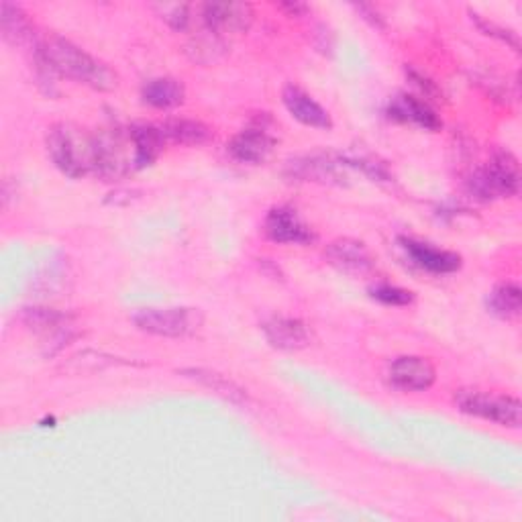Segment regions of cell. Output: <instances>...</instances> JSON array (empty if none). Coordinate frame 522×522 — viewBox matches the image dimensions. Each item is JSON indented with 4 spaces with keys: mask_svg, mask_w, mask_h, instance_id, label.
Listing matches in <instances>:
<instances>
[{
    "mask_svg": "<svg viewBox=\"0 0 522 522\" xmlns=\"http://www.w3.org/2000/svg\"><path fill=\"white\" fill-rule=\"evenodd\" d=\"M35 58L45 76H62L98 92H111L119 86V76L107 64L58 35L37 41Z\"/></svg>",
    "mask_w": 522,
    "mask_h": 522,
    "instance_id": "1",
    "label": "cell"
},
{
    "mask_svg": "<svg viewBox=\"0 0 522 522\" xmlns=\"http://www.w3.org/2000/svg\"><path fill=\"white\" fill-rule=\"evenodd\" d=\"M47 153L54 166L70 176H94L96 168V133L72 123H58L47 131Z\"/></svg>",
    "mask_w": 522,
    "mask_h": 522,
    "instance_id": "2",
    "label": "cell"
},
{
    "mask_svg": "<svg viewBox=\"0 0 522 522\" xmlns=\"http://www.w3.org/2000/svg\"><path fill=\"white\" fill-rule=\"evenodd\" d=\"M467 192L482 202L510 198L520 190V166L514 153L500 149L494 153L488 166L478 168L465 180Z\"/></svg>",
    "mask_w": 522,
    "mask_h": 522,
    "instance_id": "3",
    "label": "cell"
},
{
    "mask_svg": "<svg viewBox=\"0 0 522 522\" xmlns=\"http://www.w3.org/2000/svg\"><path fill=\"white\" fill-rule=\"evenodd\" d=\"M455 404L463 414L476 416V419H484L498 427H506V429L520 427L522 406L520 400L514 396L490 394L476 388H463L455 394Z\"/></svg>",
    "mask_w": 522,
    "mask_h": 522,
    "instance_id": "4",
    "label": "cell"
},
{
    "mask_svg": "<svg viewBox=\"0 0 522 522\" xmlns=\"http://www.w3.org/2000/svg\"><path fill=\"white\" fill-rule=\"evenodd\" d=\"M204 323L198 308H141L133 315V325L155 337L180 339L194 335Z\"/></svg>",
    "mask_w": 522,
    "mask_h": 522,
    "instance_id": "5",
    "label": "cell"
},
{
    "mask_svg": "<svg viewBox=\"0 0 522 522\" xmlns=\"http://www.w3.org/2000/svg\"><path fill=\"white\" fill-rule=\"evenodd\" d=\"M23 323L37 335H41L45 341H49V355L60 351L68 341L76 337L74 331V317L68 312L56 310V308H43L33 306L25 308L23 312Z\"/></svg>",
    "mask_w": 522,
    "mask_h": 522,
    "instance_id": "6",
    "label": "cell"
},
{
    "mask_svg": "<svg viewBox=\"0 0 522 522\" xmlns=\"http://www.w3.org/2000/svg\"><path fill=\"white\" fill-rule=\"evenodd\" d=\"M388 380L402 392H427L437 380V370L427 357L402 355L390 363Z\"/></svg>",
    "mask_w": 522,
    "mask_h": 522,
    "instance_id": "7",
    "label": "cell"
},
{
    "mask_svg": "<svg viewBox=\"0 0 522 522\" xmlns=\"http://www.w3.org/2000/svg\"><path fill=\"white\" fill-rule=\"evenodd\" d=\"M253 7L247 3H206L202 5V21L206 31L215 35H241L253 23Z\"/></svg>",
    "mask_w": 522,
    "mask_h": 522,
    "instance_id": "8",
    "label": "cell"
},
{
    "mask_svg": "<svg viewBox=\"0 0 522 522\" xmlns=\"http://www.w3.org/2000/svg\"><path fill=\"white\" fill-rule=\"evenodd\" d=\"M264 231L270 241L280 245H308L315 241V233L290 206H274L266 217Z\"/></svg>",
    "mask_w": 522,
    "mask_h": 522,
    "instance_id": "9",
    "label": "cell"
},
{
    "mask_svg": "<svg viewBox=\"0 0 522 522\" xmlns=\"http://www.w3.org/2000/svg\"><path fill=\"white\" fill-rule=\"evenodd\" d=\"M325 259L333 268L349 276L370 274L376 266V259L365 243L347 237L329 243L325 249Z\"/></svg>",
    "mask_w": 522,
    "mask_h": 522,
    "instance_id": "10",
    "label": "cell"
},
{
    "mask_svg": "<svg viewBox=\"0 0 522 522\" xmlns=\"http://www.w3.org/2000/svg\"><path fill=\"white\" fill-rule=\"evenodd\" d=\"M398 241L406 251V255L410 257L412 264L429 274L443 276V274H453L461 268V255L455 251L439 249L410 237H400Z\"/></svg>",
    "mask_w": 522,
    "mask_h": 522,
    "instance_id": "11",
    "label": "cell"
},
{
    "mask_svg": "<svg viewBox=\"0 0 522 522\" xmlns=\"http://www.w3.org/2000/svg\"><path fill=\"white\" fill-rule=\"evenodd\" d=\"M282 102H284L286 111L298 123L312 127V129H321V131L333 129V119H331L329 111L300 86L286 84L282 90Z\"/></svg>",
    "mask_w": 522,
    "mask_h": 522,
    "instance_id": "12",
    "label": "cell"
},
{
    "mask_svg": "<svg viewBox=\"0 0 522 522\" xmlns=\"http://www.w3.org/2000/svg\"><path fill=\"white\" fill-rule=\"evenodd\" d=\"M276 139L264 127H249L239 131L227 145L231 158L239 164H264L274 151Z\"/></svg>",
    "mask_w": 522,
    "mask_h": 522,
    "instance_id": "13",
    "label": "cell"
},
{
    "mask_svg": "<svg viewBox=\"0 0 522 522\" xmlns=\"http://www.w3.org/2000/svg\"><path fill=\"white\" fill-rule=\"evenodd\" d=\"M268 343L280 351H300L310 345V329L304 321L294 317H272L261 325Z\"/></svg>",
    "mask_w": 522,
    "mask_h": 522,
    "instance_id": "14",
    "label": "cell"
},
{
    "mask_svg": "<svg viewBox=\"0 0 522 522\" xmlns=\"http://www.w3.org/2000/svg\"><path fill=\"white\" fill-rule=\"evenodd\" d=\"M388 117L400 123H412L427 131H439L443 121L431 109V104L414 94H398L388 107Z\"/></svg>",
    "mask_w": 522,
    "mask_h": 522,
    "instance_id": "15",
    "label": "cell"
},
{
    "mask_svg": "<svg viewBox=\"0 0 522 522\" xmlns=\"http://www.w3.org/2000/svg\"><path fill=\"white\" fill-rule=\"evenodd\" d=\"M133 145H135V158H137V170H143L151 166L155 160L160 158V153L164 151L168 139L158 125H147V123H137L129 127Z\"/></svg>",
    "mask_w": 522,
    "mask_h": 522,
    "instance_id": "16",
    "label": "cell"
},
{
    "mask_svg": "<svg viewBox=\"0 0 522 522\" xmlns=\"http://www.w3.org/2000/svg\"><path fill=\"white\" fill-rule=\"evenodd\" d=\"M141 98L145 104L160 111H170L180 107L186 100V88L176 78H153L143 84Z\"/></svg>",
    "mask_w": 522,
    "mask_h": 522,
    "instance_id": "17",
    "label": "cell"
},
{
    "mask_svg": "<svg viewBox=\"0 0 522 522\" xmlns=\"http://www.w3.org/2000/svg\"><path fill=\"white\" fill-rule=\"evenodd\" d=\"M182 376L198 382L200 386H206L211 388L213 392L221 394L223 398L235 402V404H249V396L247 392L235 384L233 380H229L227 376L219 374V372H213V370H202V368H186L180 372Z\"/></svg>",
    "mask_w": 522,
    "mask_h": 522,
    "instance_id": "18",
    "label": "cell"
},
{
    "mask_svg": "<svg viewBox=\"0 0 522 522\" xmlns=\"http://www.w3.org/2000/svg\"><path fill=\"white\" fill-rule=\"evenodd\" d=\"M488 310L502 321H512L520 317L522 310V290L514 282L498 284L488 296Z\"/></svg>",
    "mask_w": 522,
    "mask_h": 522,
    "instance_id": "19",
    "label": "cell"
},
{
    "mask_svg": "<svg viewBox=\"0 0 522 522\" xmlns=\"http://www.w3.org/2000/svg\"><path fill=\"white\" fill-rule=\"evenodd\" d=\"M160 127L166 139L178 145H202L213 137L211 127H206L202 121L194 119H170Z\"/></svg>",
    "mask_w": 522,
    "mask_h": 522,
    "instance_id": "20",
    "label": "cell"
},
{
    "mask_svg": "<svg viewBox=\"0 0 522 522\" xmlns=\"http://www.w3.org/2000/svg\"><path fill=\"white\" fill-rule=\"evenodd\" d=\"M0 31H3L5 41L13 45H21L33 39L31 23L25 11L19 5H11V3L0 5Z\"/></svg>",
    "mask_w": 522,
    "mask_h": 522,
    "instance_id": "21",
    "label": "cell"
},
{
    "mask_svg": "<svg viewBox=\"0 0 522 522\" xmlns=\"http://www.w3.org/2000/svg\"><path fill=\"white\" fill-rule=\"evenodd\" d=\"M292 176L302 178V180H321V182H331L339 180L341 176L335 170V164L321 160V158H304L296 160L290 164Z\"/></svg>",
    "mask_w": 522,
    "mask_h": 522,
    "instance_id": "22",
    "label": "cell"
},
{
    "mask_svg": "<svg viewBox=\"0 0 522 522\" xmlns=\"http://www.w3.org/2000/svg\"><path fill=\"white\" fill-rule=\"evenodd\" d=\"M225 45L221 41L219 35L206 31V35L202 37H196L192 41V45L188 47V54L194 62H202V64H208V62H215L217 60V54L219 51H223Z\"/></svg>",
    "mask_w": 522,
    "mask_h": 522,
    "instance_id": "23",
    "label": "cell"
},
{
    "mask_svg": "<svg viewBox=\"0 0 522 522\" xmlns=\"http://www.w3.org/2000/svg\"><path fill=\"white\" fill-rule=\"evenodd\" d=\"M155 11L174 31H184L190 25V5L186 3H160L155 5Z\"/></svg>",
    "mask_w": 522,
    "mask_h": 522,
    "instance_id": "24",
    "label": "cell"
},
{
    "mask_svg": "<svg viewBox=\"0 0 522 522\" xmlns=\"http://www.w3.org/2000/svg\"><path fill=\"white\" fill-rule=\"evenodd\" d=\"M370 296L386 306H408L414 302V294L400 286L392 284H376L370 288Z\"/></svg>",
    "mask_w": 522,
    "mask_h": 522,
    "instance_id": "25",
    "label": "cell"
},
{
    "mask_svg": "<svg viewBox=\"0 0 522 522\" xmlns=\"http://www.w3.org/2000/svg\"><path fill=\"white\" fill-rule=\"evenodd\" d=\"M469 15H472V21L478 25V29H480L484 35L494 37V39H498V41L510 45V47L516 51V54H520V41H518V35H516L514 31L504 29V27L496 25L494 21L484 19L482 15H478V13H474V11H469Z\"/></svg>",
    "mask_w": 522,
    "mask_h": 522,
    "instance_id": "26",
    "label": "cell"
},
{
    "mask_svg": "<svg viewBox=\"0 0 522 522\" xmlns=\"http://www.w3.org/2000/svg\"><path fill=\"white\" fill-rule=\"evenodd\" d=\"M74 359V365H76V370H82V368H88V370H100L102 368V363L104 365H117V363H125V365H129V361H119L117 357H111V355H102V353H94V351H84V353H80V355H76V357H72Z\"/></svg>",
    "mask_w": 522,
    "mask_h": 522,
    "instance_id": "27",
    "label": "cell"
},
{
    "mask_svg": "<svg viewBox=\"0 0 522 522\" xmlns=\"http://www.w3.org/2000/svg\"><path fill=\"white\" fill-rule=\"evenodd\" d=\"M406 76H408V80L419 88L421 92H423V96H425V100L427 98H433V100H437L439 96H441V90H439V86L431 80V78H427V76H423L421 72H416L414 68H406Z\"/></svg>",
    "mask_w": 522,
    "mask_h": 522,
    "instance_id": "28",
    "label": "cell"
},
{
    "mask_svg": "<svg viewBox=\"0 0 522 522\" xmlns=\"http://www.w3.org/2000/svg\"><path fill=\"white\" fill-rule=\"evenodd\" d=\"M355 9H357V13L363 15L365 21H370V23H372L374 27H378V29H384V19H382V15H380L374 7H370V5H357Z\"/></svg>",
    "mask_w": 522,
    "mask_h": 522,
    "instance_id": "29",
    "label": "cell"
},
{
    "mask_svg": "<svg viewBox=\"0 0 522 522\" xmlns=\"http://www.w3.org/2000/svg\"><path fill=\"white\" fill-rule=\"evenodd\" d=\"M280 9L286 11L290 17H302L308 11V7L302 3H284V5H280Z\"/></svg>",
    "mask_w": 522,
    "mask_h": 522,
    "instance_id": "30",
    "label": "cell"
}]
</instances>
